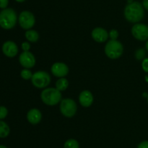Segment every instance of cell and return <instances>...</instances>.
I'll return each mask as SVG.
<instances>
[{
	"label": "cell",
	"mask_w": 148,
	"mask_h": 148,
	"mask_svg": "<svg viewBox=\"0 0 148 148\" xmlns=\"http://www.w3.org/2000/svg\"><path fill=\"white\" fill-rule=\"evenodd\" d=\"M145 11L142 3L139 1H133L131 3H127L124 10V18L129 23H138L144 18Z\"/></svg>",
	"instance_id": "1"
},
{
	"label": "cell",
	"mask_w": 148,
	"mask_h": 148,
	"mask_svg": "<svg viewBox=\"0 0 148 148\" xmlns=\"http://www.w3.org/2000/svg\"><path fill=\"white\" fill-rule=\"evenodd\" d=\"M147 104H148V95H147Z\"/></svg>",
	"instance_id": "32"
},
{
	"label": "cell",
	"mask_w": 148,
	"mask_h": 148,
	"mask_svg": "<svg viewBox=\"0 0 148 148\" xmlns=\"http://www.w3.org/2000/svg\"><path fill=\"white\" fill-rule=\"evenodd\" d=\"M18 23L24 30H30L36 24V17L32 12L23 10L18 16Z\"/></svg>",
	"instance_id": "7"
},
{
	"label": "cell",
	"mask_w": 148,
	"mask_h": 148,
	"mask_svg": "<svg viewBox=\"0 0 148 148\" xmlns=\"http://www.w3.org/2000/svg\"><path fill=\"white\" fill-rule=\"evenodd\" d=\"M108 35H109V39L111 40H117L119 36V33L116 29H111L109 32H108Z\"/></svg>",
	"instance_id": "21"
},
{
	"label": "cell",
	"mask_w": 148,
	"mask_h": 148,
	"mask_svg": "<svg viewBox=\"0 0 148 148\" xmlns=\"http://www.w3.org/2000/svg\"><path fill=\"white\" fill-rule=\"evenodd\" d=\"M131 33L133 37L138 41H145L148 40V26L144 23H138L132 27Z\"/></svg>",
	"instance_id": "8"
},
{
	"label": "cell",
	"mask_w": 148,
	"mask_h": 148,
	"mask_svg": "<svg viewBox=\"0 0 148 148\" xmlns=\"http://www.w3.org/2000/svg\"><path fill=\"white\" fill-rule=\"evenodd\" d=\"M51 72L56 78H64L69 74V68L64 62H56L51 67Z\"/></svg>",
	"instance_id": "9"
},
{
	"label": "cell",
	"mask_w": 148,
	"mask_h": 148,
	"mask_svg": "<svg viewBox=\"0 0 148 148\" xmlns=\"http://www.w3.org/2000/svg\"><path fill=\"white\" fill-rule=\"evenodd\" d=\"M19 62L22 67L27 69L33 68L36 65V59L31 52H23L19 56Z\"/></svg>",
	"instance_id": "10"
},
{
	"label": "cell",
	"mask_w": 148,
	"mask_h": 148,
	"mask_svg": "<svg viewBox=\"0 0 148 148\" xmlns=\"http://www.w3.org/2000/svg\"><path fill=\"white\" fill-rule=\"evenodd\" d=\"M137 148H148V140L142 141L137 145Z\"/></svg>",
	"instance_id": "26"
},
{
	"label": "cell",
	"mask_w": 148,
	"mask_h": 148,
	"mask_svg": "<svg viewBox=\"0 0 148 148\" xmlns=\"http://www.w3.org/2000/svg\"><path fill=\"white\" fill-rule=\"evenodd\" d=\"M55 87L61 92L66 91L69 87V81L65 77L58 78L57 81H56Z\"/></svg>",
	"instance_id": "16"
},
{
	"label": "cell",
	"mask_w": 148,
	"mask_h": 148,
	"mask_svg": "<svg viewBox=\"0 0 148 148\" xmlns=\"http://www.w3.org/2000/svg\"><path fill=\"white\" fill-rule=\"evenodd\" d=\"M0 148H8V147H6L5 145H0Z\"/></svg>",
	"instance_id": "30"
},
{
	"label": "cell",
	"mask_w": 148,
	"mask_h": 148,
	"mask_svg": "<svg viewBox=\"0 0 148 148\" xmlns=\"http://www.w3.org/2000/svg\"><path fill=\"white\" fill-rule=\"evenodd\" d=\"M135 58L138 60H143L145 58L146 52L144 49H138L136 50L134 54Z\"/></svg>",
	"instance_id": "20"
},
{
	"label": "cell",
	"mask_w": 148,
	"mask_h": 148,
	"mask_svg": "<svg viewBox=\"0 0 148 148\" xmlns=\"http://www.w3.org/2000/svg\"><path fill=\"white\" fill-rule=\"evenodd\" d=\"M30 81L36 88L43 89L49 86L51 81V78L48 72L44 71H38L33 73Z\"/></svg>",
	"instance_id": "5"
},
{
	"label": "cell",
	"mask_w": 148,
	"mask_h": 148,
	"mask_svg": "<svg viewBox=\"0 0 148 148\" xmlns=\"http://www.w3.org/2000/svg\"><path fill=\"white\" fill-rule=\"evenodd\" d=\"M18 22V16L12 8H6L0 12V27L5 30H11Z\"/></svg>",
	"instance_id": "3"
},
{
	"label": "cell",
	"mask_w": 148,
	"mask_h": 148,
	"mask_svg": "<svg viewBox=\"0 0 148 148\" xmlns=\"http://www.w3.org/2000/svg\"><path fill=\"white\" fill-rule=\"evenodd\" d=\"M142 4H143V7H144L145 10L148 12V0H143Z\"/></svg>",
	"instance_id": "27"
},
{
	"label": "cell",
	"mask_w": 148,
	"mask_h": 148,
	"mask_svg": "<svg viewBox=\"0 0 148 148\" xmlns=\"http://www.w3.org/2000/svg\"><path fill=\"white\" fill-rule=\"evenodd\" d=\"M8 115V110L4 106H0V120L5 118Z\"/></svg>",
	"instance_id": "22"
},
{
	"label": "cell",
	"mask_w": 148,
	"mask_h": 148,
	"mask_svg": "<svg viewBox=\"0 0 148 148\" xmlns=\"http://www.w3.org/2000/svg\"><path fill=\"white\" fill-rule=\"evenodd\" d=\"M2 52L6 57L13 58L17 56L18 54V46L15 42L12 41H7L2 45Z\"/></svg>",
	"instance_id": "11"
},
{
	"label": "cell",
	"mask_w": 148,
	"mask_h": 148,
	"mask_svg": "<svg viewBox=\"0 0 148 148\" xmlns=\"http://www.w3.org/2000/svg\"><path fill=\"white\" fill-rule=\"evenodd\" d=\"M10 133V128L4 120H0V138L4 139L7 137Z\"/></svg>",
	"instance_id": "17"
},
{
	"label": "cell",
	"mask_w": 148,
	"mask_h": 148,
	"mask_svg": "<svg viewBox=\"0 0 148 148\" xmlns=\"http://www.w3.org/2000/svg\"><path fill=\"white\" fill-rule=\"evenodd\" d=\"M145 80H146V81H147V82H148V74H147V75H145Z\"/></svg>",
	"instance_id": "31"
},
{
	"label": "cell",
	"mask_w": 148,
	"mask_h": 148,
	"mask_svg": "<svg viewBox=\"0 0 148 148\" xmlns=\"http://www.w3.org/2000/svg\"><path fill=\"white\" fill-rule=\"evenodd\" d=\"M40 99L43 104L48 106H55L62 100V94L56 87H47L40 93Z\"/></svg>",
	"instance_id": "2"
},
{
	"label": "cell",
	"mask_w": 148,
	"mask_h": 148,
	"mask_svg": "<svg viewBox=\"0 0 148 148\" xmlns=\"http://www.w3.org/2000/svg\"><path fill=\"white\" fill-rule=\"evenodd\" d=\"M21 48L23 50V52H28V51H30V48H31L30 42L29 41L23 42L21 44Z\"/></svg>",
	"instance_id": "23"
},
{
	"label": "cell",
	"mask_w": 148,
	"mask_h": 148,
	"mask_svg": "<svg viewBox=\"0 0 148 148\" xmlns=\"http://www.w3.org/2000/svg\"><path fill=\"white\" fill-rule=\"evenodd\" d=\"M33 73L30 69H27V68H24L20 72V76L23 79L27 81V80H31L32 77H33Z\"/></svg>",
	"instance_id": "19"
},
{
	"label": "cell",
	"mask_w": 148,
	"mask_h": 148,
	"mask_svg": "<svg viewBox=\"0 0 148 148\" xmlns=\"http://www.w3.org/2000/svg\"><path fill=\"white\" fill-rule=\"evenodd\" d=\"M25 37L27 39V41L30 42V43H36L39 40L40 35H39V33L37 30L30 29V30H27L25 31Z\"/></svg>",
	"instance_id": "15"
},
{
	"label": "cell",
	"mask_w": 148,
	"mask_h": 148,
	"mask_svg": "<svg viewBox=\"0 0 148 148\" xmlns=\"http://www.w3.org/2000/svg\"><path fill=\"white\" fill-rule=\"evenodd\" d=\"M14 1H16L17 2H19V3H23L24 2V1H25L26 0H14Z\"/></svg>",
	"instance_id": "28"
},
{
	"label": "cell",
	"mask_w": 148,
	"mask_h": 148,
	"mask_svg": "<svg viewBox=\"0 0 148 148\" xmlns=\"http://www.w3.org/2000/svg\"><path fill=\"white\" fill-rule=\"evenodd\" d=\"M106 55L109 59H116L121 57L124 52V46L118 40H108L104 47Z\"/></svg>",
	"instance_id": "4"
},
{
	"label": "cell",
	"mask_w": 148,
	"mask_h": 148,
	"mask_svg": "<svg viewBox=\"0 0 148 148\" xmlns=\"http://www.w3.org/2000/svg\"><path fill=\"white\" fill-rule=\"evenodd\" d=\"M145 49L148 52V40L146 41V44H145Z\"/></svg>",
	"instance_id": "29"
},
{
	"label": "cell",
	"mask_w": 148,
	"mask_h": 148,
	"mask_svg": "<svg viewBox=\"0 0 148 148\" xmlns=\"http://www.w3.org/2000/svg\"><path fill=\"white\" fill-rule=\"evenodd\" d=\"M27 120L32 125H37L41 121L42 113L39 109L36 107L30 109L26 115Z\"/></svg>",
	"instance_id": "14"
},
{
	"label": "cell",
	"mask_w": 148,
	"mask_h": 148,
	"mask_svg": "<svg viewBox=\"0 0 148 148\" xmlns=\"http://www.w3.org/2000/svg\"><path fill=\"white\" fill-rule=\"evenodd\" d=\"M59 110L62 115L69 118L76 115L77 112V104L73 99H62L59 103Z\"/></svg>",
	"instance_id": "6"
},
{
	"label": "cell",
	"mask_w": 148,
	"mask_h": 148,
	"mask_svg": "<svg viewBox=\"0 0 148 148\" xmlns=\"http://www.w3.org/2000/svg\"><path fill=\"white\" fill-rule=\"evenodd\" d=\"M142 68L146 73H148V57H145L142 61Z\"/></svg>",
	"instance_id": "24"
},
{
	"label": "cell",
	"mask_w": 148,
	"mask_h": 148,
	"mask_svg": "<svg viewBox=\"0 0 148 148\" xmlns=\"http://www.w3.org/2000/svg\"><path fill=\"white\" fill-rule=\"evenodd\" d=\"M78 100L81 106L83 107H89L92 105L94 102L93 94L90 90H83L79 93Z\"/></svg>",
	"instance_id": "13"
},
{
	"label": "cell",
	"mask_w": 148,
	"mask_h": 148,
	"mask_svg": "<svg viewBox=\"0 0 148 148\" xmlns=\"http://www.w3.org/2000/svg\"><path fill=\"white\" fill-rule=\"evenodd\" d=\"M91 36L95 41L98 43H104L108 41L109 38L108 32L102 27H96L91 32Z\"/></svg>",
	"instance_id": "12"
},
{
	"label": "cell",
	"mask_w": 148,
	"mask_h": 148,
	"mask_svg": "<svg viewBox=\"0 0 148 148\" xmlns=\"http://www.w3.org/2000/svg\"><path fill=\"white\" fill-rule=\"evenodd\" d=\"M64 148H79V143L77 139L71 138L64 142Z\"/></svg>",
	"instance_id": "18"
},
{
	"label": "cell",
	"mask_w": 148,
	"mask_h": 148,
	"mask_svg": "<svg viewBox=\"0 0 148 148\" xmlns=\"http://www.w3.org/2000/svg\"><path fill=\"white\" fill-rule=\"evenodd\" d=\"M9 4V0H0V8L4 10L7 8Z\"/></svg>",
	"instance_id": "25"
}]
</instances>
